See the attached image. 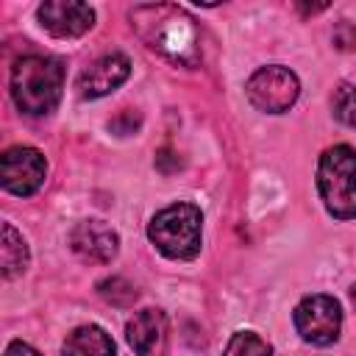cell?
Returning a JSON list of instances; mask_svg holds the SVG:
<instances>
[{
    "mask_svg": "<svg viewBox=\"0 0 356 356\" xmlns=\"http://www.w3.org/2000/svg\"><path fill=\"white\" fill-rule=\"evenodd\" d=\"M131 22L139 39L164 58L184 67H195L200 61V31L184 8L172 3L136 6L131 11Z\"/></svg>",
    "mask_w": 356,
    "mask_h": 356,
    "instance_id": "6da1fadb",
    "label": "cell"
},
{
    "mask_svg": "<svg viewBox=\"0 0 356 356\" xmlns=\"http://www.w3.org/2000/svg\"><path fill=\"white\" fill-rule=\"evenodd\" d=\"M64 89V64L50 56H22L11 70V97L31 117L50 114Z\"/></svg>",
    "mask_w": 356,
    "mask_h": 356,
    "instance_id": "7a4b0ae2",
    "label": "cell"
},
{
    "mask_svg": "<svg viewBox=\"0 0 356 356\" xmlns=\"http://www.w3.org/2000/svg\"><path fill=\"white\" fill-rule=\"evenodd\" d=\"M317 189L331 217L356 220V150L334 145L320 156Z\"/></svg>",
    "mask_w": 356,
    "mask_h": 356,
    "instance_id": "3957f363",
    "label": "cell"
},
{
    "mask_svg": "<svg viewBox=\"0 0 356 356\" xmlns=\"http://www.w3.org/2000/svg\"><path fill=\"white\" fill-rule=\"evenodd\" d=\"M200 225H203V214L197 206L172 203L150 220L147 236L167 259L186 261L200 253Z\"/></svg>",
    "mask_w": 356,
    "mask_h": 356,
    "instance_id": "277c9868",
    "label": "cell"
},
{
    "mask_svg": "<svg viewBox=\"0 0 356 356\" xmlns=\"http://www.w3.org/2000/svg\"><path fill=\"white\" fill-rule=\"evenodd\" d=\"M245 92H248V100L259 111L281 114V111H289L295 106V100L300 95V83H298L292 70H286L281 64H273V67L256 70L248 78Z\"/></svg>",
    "mask_w": 356,
    "mask_h": 356,
    "instance_id": "5b68a950",
    "label": "cell"
},
{
    "mask_svg": "<svg viewBox=\"0 0 356 356\" xmlns=\"http://www.w3.org/2000/svg\"><path fill=\"white\" fill-rule=\"evenodd\" d=\"M295 328L312 345H331L339 339L342 309L331 295H309L295 306Z\"/></svg>",
    "mask_w": 356,
    "mask_h": 356,
    "instance_id": "8992f818",
    "label": "cell"
},
{
    "mask_svg": "<svg viewBox=\"0 0 356 356\" xmlns=\"http://www.w3.org/2000/svg\"><path fill=\"white\" fill-rule=\"evenodd\" d=\"M44 156L36 147H8L0 159V181L3 189L17 195V197H28L33 195L42 184H44Z\"/></svg>",
    "mask_w": 356,
    "mask_h": 356,
    "instance_id": "52a82bcc",
    "label": "cell"
},
{
    "mask_svg": "<svg viewBox=\"0 0 356 356\" xmlns=\"http://www.w3.org/2000/svg\"><path fill=\"white\" fill-rule=\"evenodd\" d=\"M128 345L136 356H167L170 353V325L161 309H142L125 325Z\"/></svg>",
    "mask_w": 356,
    "mask_h": 356,
    "instance_id": "ba28073f",
    "label": "cell"
},
{
    "mask_svg": "<svg viewBox=\"0 0 356 356\" xmlns=\"http://www.w3.org/2000/svg\"><path fill=\"white\" fill-rule=\"evenodd\" d=\"M36 14H39L42 28L58 39H75L95 25L92 6L75 3V0H47L39 6Z\"/></svg>",
    "mask_w": 356,
    "mask_h": 356,
    "instance_id": "9c48e42d",
    "label": "cell"
},
{
    "mask_svg": "<svg viewBox=\"0 0 356 356\" xmlns=\"http://www.w3.org/2000/svg\"><path fill=\"white\" fill-rule=\"evenodd\" d=\"M70 248L75 256H81L89 264H106L117 256L120 236L111 225L103 220H83L70 234Z\"/></svg>",
    "mask_w": 356,
    "mask_h": 356,
    "instance_id": "30bf717a",
    "label": "cell"
},
{
    "mask_svg": "<svg viewBox=\"0 0 356 356\" xmlns=\"http://www.w3.org/2000/svg\"><path fill=\"white\" fill-rule=\"evenodd\" d=\"M131 75V61L122 53H108L103 58H97L89 70L81 72L78 78V97L83 100H95L103 97L108 92H114L120 83H125V78Z\"/></svg>",
    "mask_w": 356,
    "mask_h": 356,
    "instance_id": "8fae6325",
    "label": "cell"
},
{
    "mask_svg": "<svg viewBox=\"0 0 356 356\" xmlns=\"http://www.w3.org/2000/svg\"><path fill=\"white\" fill-rule=\"evenodd\" d=\"M64 356H117L111 337L100 325H81L64 339Z\"/></svg>",
    "mask_w": 356,
    "mask_h": 356,
    "instance_id": "7c38bea8",
    "label": "cell"
},
{
    "mask_svg": "<svg viewBox=\"0 0 356 356\" xmlns=\"http://www.w3.org/2000/svg\"><path fill=\"white\" fill-rule=\"evenodd\" d=\"M0 264H3V275L14 278L28 267V245L22 239V234L11 225L3 222V236H0Z\"/></svg>",
    "mask_w": 356,
    "mask_h": 356,
    "instance_id": "4fadbf2b",
    "label": "cell"
},
{
    "mask_svg": "<svg viewBox=\"0 0 356 356\" xmlns=\"http://www.w3.org/2000/svg\"><path fill=\"white\" fill-rule=\"evenodd\" d=\"M97 292H100V298H103V300H108L111 306H122V309H125V306H131V303L139 298L136 286H134L131 281L120 278V275L100 281V284H97Z\"/></svg>",
    "mask_w": 356,
    "mask_h": 356,
    "instance_id": "5bb4252c",
    "label": "cell"
},
{
    "mask_svg": "<svg viewBox=\"0 0 356 356\" xmlns=\"http://www.w3.org/2000/svg\"><path fill=\"white\" fill-rule=\"evenodd\" d=\"M222 356H270V345L253 331H236Z\"/></svg>",
    "mask_w": 356,
    "mask_h": 356,
    "instance_id": "9a60e30c",
    "label": "cell"
},
{
    "mask_svg": "<svg viewBox=\"0 0 356 356\" xmlns=\"http://www.w3.org/2000/svg\"><path fill=\"white\" fill-rule=\"evenodd\" d=\"M331 108H334V117L342 125L356 128V86L339 83L337 92H334V97H331Z\"/></svg>",
    "mask_w": 356,
    "mask_h": 356,
    "instance_id": "2e32d148",
    "label": "cell"
},
{
    "mask_svg": "<svg viewBox=\"0 0 356 356\" xmlns=\"http://www.w3.org/2000/svg\"><path fill=\"white\" fill-rule=\"evenodd\" d=\"M334 44H337L339 50H350V47L356 44V28H353L350 22H339V25L334 28Z\"/></svg>",
    "mask_w": 356,
    "mask_h": 356,
    "instance_id": "e0dca14e",
    "label": "cell"
},
{
    "mask_svg": "<svg viewBox=\"0 0 356 356\" xmlns=\"http://www.w3.org/2000/svg\"><path fill=\"white\" fill-rule=\"evenodd\" d=\"M6 356H39L28 342H11L8 348H6Z\"/></svg>",
    "mask_w": 356,
    "mask_h": 356,
    "instance_id": "ac0fdd59",
    "label": "cell"
},
{
    "mask_svg": "<svg viewBox=\"0 0 356 356\" xmlns=\"http://www.w3.org/2000/svg\"><path fill=\"white\" fill-rule=\"evenodd\" d=\"M350 300H353V306H356V284L350 286Z\"/></svg>",
    "mask_w": 356,
    "mask_h": 356,
    "instance_id": "d6986e66",
    "label": "cell"
}]
</instances>
